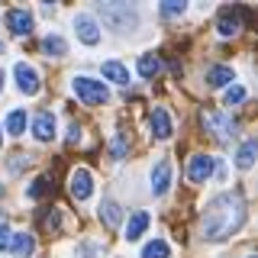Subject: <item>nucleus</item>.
I'll list each match as a JSON object with an SVG mask.
<instances>
[{"mask_svg": "<svg viewBox=\"0 0 258 258\" xmlns=\"http://www.w3.org/2000/svg\"><path fill=\"white\" fill-rule=\"evenodd\" d=\"M242 223H245V207H242V200L236 194H220L204 210V236L210 242H220L226 236H232Z\"/></svg>", "mask_w": 258, "mask_h": 258, "instance_id": "1", "label": "nucleus"}, {"mask_svg": "<svg viewBox=\"0 0 258 258\" xmlns=\"http://www.w3.org/2000/svg\"><path fill=\"white\" fill-rule=\"evenodd\" d=\"M71 91H75L78 100H84L87 107H103V103L110 100V91L103 81L97 78H87V75H78L75 81H71Z\"/></svg>", "mask_w": 258, "mask_h": 258, "instance_id": "2", "label": "nucleus"}, {"mask_svg": "<svg viewBox=\"0 0 258 258\" xmlns=\"http://www.w3.org/2000/svg\"><path fill=\"white\" fill-rule=\"evenodd\" d=\"M200 123H204V129L220 142L232 139V129H236V119H232L229 113H223V110H207L204 116H200Z\"/></svg>", "mask_w": 258, "mask_h": 258, "instance_id": "3", "label": "nucleus"}, {"mask_svg": "<svg viewBox=\"0 0 258 258\" xmlns=\"http://www.w3.org/2000/svg\"><path fill=\"white\" fill-rule=\"evenodd\" d=\"M13 75H16V87H20L26 97H36V94H39L42 81H39V71L32 68L29 61H16V64H13Z\"/></svg>", "mask_w": 258, "mask_h": 258, "instance_id": "4", "label": "nucleus"}, {"mask_svg": "<svg viewBox=\"0 0 258 258\" xmlns=\"http://www.w3.org/2000/svg\"><path fill=\"white\" fill-rule=\"evenodd\" d=\"M100 13H103V20H107L110 26H133V23L139 20V13L129 10L126 4H103Z\"/></svg>", "mask_w": 258, "mask_h": 258, "instance_id": "5", "label": "nucleus"}, {"mask_svg": "<svg viewBox=\"0 0 258 258\" xmlns=\"http://www.w3.org/2000/svg\"><path fill=\"white\" fill-rule=\"evenodd\" d=\"M68 190H71V197H75V200H87L94 194V177H91V171H87V168H75L71 177H68Z\"/></svg>", "mask_w": 258, "mask_h": 258, "instance_id": "6", "label": "nucleus"}, {"mask_svg": "<svg viewBox=\"0 0 258 258\" xmlns=\"http://www.w3.org/2000/svg\"><path fill=\"white\" fill-rule=\"evenodd\" d=\"M75 32H78V39L84 45H97V42H100V26H97V20L91 13H78L75 16Z\"/></svg>", "mask_w": 258, "mask_h": 258, "instance_id": "7", "label": "nucleus"}, {"mask_svg": "<svg viewBox=\"0 0 258 258\" xmlns=\"http://www.w3.org/2000/svg\"><path fill=\"white\" fill-rule=\"evenodd\" d=\"M171 161L168 158H161L155 168H152V194H155V197H165L168 194V187H171Z\"/></svg>", "mask_w": 258, "mask_h": 258, "instance_id": "8", "label": "nucleus"}, {"mask_svg": "<svg viewBox=\"0 0 258 258\" xmlns=\"http://www.w3.org/2000/svg\"><path fill=\"white\" fill-rule=\"evenodd\" d=\"M55 113L52 110H39L36 113V119H32V136H36L39 142H48V139H55Z\"/></svg>", "mask_w": 258, "mask_h": 258, "instance_id": "9", "label": "nucleus"}, {"mask_svg": "<svg viewBox=\"0 0 258 258\" xmlns=\"http://www.w3.org/2000/svg\"><path fill=\"white\" fill-rule=\"evenodd\" d=\"M213 165H216L213 155H194L190 165H187V177H190L194 184H204L207 177L213 174Z\"/></svg>", "mask_w": 258, "mask_h": 258, "instance_id": "10", "label": "nucleus"}, {"mask_svg": "<svg viewBox=\"0 0 258 258\" xmlns=\"http://www.w3.org/2000/svg\"><path fill=\"white\" fill-rule=\"evenodd\" d=\"M239 26H242V13L236 7H223L220 20H216V32H220V36H236Z\"/></svg>", "mask_w": 258, "mask_h": 258, "instance_id": "11", "label": "nucleus"}, {"mask_svg": "<svg viewBox=\"0 0 258 258\" xmlns=\"http://www.w3.org/2000/svg\"><path fill=\"white\" fill-rule=\"evenodd\" d=\"M7 26H10L13 36H29L32 32V13L29 10H7Z\"/></svg>", "mask_w": 258, "mask_h": 258, "instance_id": "12", "label": "nucleus"}, {"mask_svg": "<svg viewBox=\"0 0 258 258\" xmlns=\"http://www.w3.org/2000/svg\"><path fill=\"white\" fill-rule=\"evenodd\" d=\"M152 133H155V139H171L174 126H171V116H168L165 107H155V110H152Z\"/></svg>", "mask_w": 258, "mask_h": 258, "instance_id": "13", "label": "nucleus"}, {"mask_svg": "<svg viewBox=\"0 0 258 258\" xmlns=\"http://www.w3.org/2000/svg\"><path fill=\"white\" fill-rule=\"evenodd\" d=\"M10 252H13L16 258H29L32 252H36V239H32V232H13Z\"/></svg>", "mask_w": 258, "mask_h": 258, "instance_id": "14", "label": "nucleus"}, {"mask_svg": "<svg viewBox=\"0 0 258 258\" xmlns=\"http://www.w3.org/2000/svg\"><path fill=\"white\" fill-rule=\"evenodd\" d=\"M100 223L107 226V229H116V226L123 223V207H119L116 200H103L100 204Z\"/></svg>", "mask_w": 258, "mask_h": 258, "instance_id": "15", "label": "nucleus"}, {"mask_svg": "<svg viewBox=\"0 0 258 258\" xmlns=\"http://www.w3.org/2000/svg\"><path fill=\"white\" fill-rule=\"evenodd\" d=\"M149 223H152V216L145 213V210L133 213V216H129V223H126V239H129V242H136L145 229H149Z\"/></svg>", "mask_w": 258, "mask_h": 258, "instance_id": "16", "label": "nucleus"}, {"mask_svg": "<svg viewBox=\"0 0 258 258\" xmlns=\"http://www.w3.org/2000/svg\"><path fill=\"white\" fill-rule=\"evenodd\" d=\"M100 71H103L107 81H113V84H129V71H126V64H119V61H103Z\"/></svg>", "mask_w": 258, "mask_h": 258, "instance_id": "17", "label": "nucleus"}, {"mask_svg": "<svg viewBox=\"0 0 258 258\" xmlns=\"http://www.w3.org/2000/svg\"><path fill=\"white\" fill-rule=\"evenodd\" d=\"M229 81H236V71L226 68V64H216V68L207 71V84L210 87H223V84H229Z\"/></svg>", "mask_w": 258, "mask_h": 258, "instance_id": "18", "label": "nucleus"}, {"mask_svg": "<svg viewBox=\"0 0 258 258\" xmlns=\"http://www.w3.org/2000/svg\"><path fill=\"white\" fill-rule=\"evenodd\" d=\"M42 52L48 55V58H61V55L68 52V42H64L61 36H55V32H48V36L42 39Z\"/></svg>", "mask_w": 258, "mask_h": 258, "instance_id": "19", "label": "nucleus"}, {"mask_svg": "<svg viewBox=\"0 0 258 258\" xmlns=\"http://www.w3.org/2000/svg\"><path fill=\"white\" fill-rule=\"evenodd\" d=\"M255 149H258L255 139H245V142H242V149H239V155H236V165L242 168V171H248V168L255 165Z\"/></svg>", "mask_w": 258, "mask_h": 258, "instance_id": "20", "label": "nucleus"}, {"mask_svg": "<svg viewBox=\"0 0 258 258\" xmlns=\"http://www.w3.org/2000/svg\"><path fill=\"white\" fill-rule=\"evenodd\" d=\"M7 133L10 136H23L26 133V110H13L7 116Z\"/></svg>", "mask_w": 258, "mask_h": 258, "instance_id": "21", "label": "nucleus"}, {"mask_svg": "<svg viewBox=\"0 0 258 258\" xmlns=\"http://www.w3.org/2000/svg\"><path fill=\"white\" fill-rule=\"evenodd\" d=\"M168 255H171V248H168L165 239H152L149 245L142 248V258H168Z\"/></svg>", "mask_w": 258, "mask_h": 258, "instance_id": "22", "label": "nucleus"}, {"mask_svg": "<svg viewBox=\"0 0 258 258\" xmlns=\"http://www.w3.org/2000/svg\"><path fill=\"white\" fill-rule=\"evenodd\" d=\"M52 190V184H48V177H36V181L26 187V200H42L45 194Z\"/></svg>", "mask_w": 258, "mask_h": 258, "instance_id": "23", "label": "nucleus"}, {"mask_svg": "<svg viewBox=\"0 0 258 258\" xmlns=\"http://www.w3.org/2000/svg\"><path fill=\"white\" fill-rule=\"evenodd\" d=\"M158 71H161V61L155 58V55H142L139 58V75L142 78H155Z\"/></svg>", "mask_w": 258, "mask_h": 258, "instance_id": "24", "label": "nucleus"}, {"mask_svg": "<svg viewBox=\"0 0 258 258\" xmlns=\"http://www.w3.org/2000/svg\"><path fill=\"white\" fill-rule=\"evenodd\" d=\"M223 100H226V107H236V103H242V100H245V87H239V84H236V87H229Z\"/></svg>", "mask_w": 258, "mask_h": 258, "instance_id": "25", "label": "nucleus"}, {"mask_svg": "<svg viewBox=\"0 0 258 258\" xmlns=\"http://www.w3.org/2000/svg\"><path fill=\"white\" fill-rule=\"evenodd\" d=\"M184 13V4H177V0H168V4H161V16L165 20H174V16Z\"/></svg>", "mask_w": 258, "mask_h": 258, "instance_id": "26", "label": "nucleus"}, {"mask_svg": "<svg viewBox=\"0 0 258 258\" xmlns=\"http://www.w3.org/2000/svg\"><path fill=\"white\" fill-rule=\"evenodd\" d=\"M10 239H13V232L7 226H0V252H10Z\"/></svg>", "mask_w": 258, "mask_h": 258, "instance_id": "27", "label": "nucleus"}, {"mask_svg": "<svg viewBox=\"0 0 258 258\" xmlns=\"http://www.w3.org/2000/svg\"><path fill=\"white\" fill-rule=\"evenodd\" d=\"M126 155V142H123V136H116L113 139V158H123Z\"/></svg>", "mask_w": 258, "mask_h": 258, "instance_id": "28", "label": "nucleus"}, {"mask_svg": "<svg viewBox=\"0 0 258 258\" xmlns=\"http://www.w3.org/2000/svg\"><path fill=\"white\" fill-rule=\"evenodd\" d=\"M42 223H45V229H58V210H52V213H48Z\"/></svg>", "mask_w": 258, "mask_h": 258, "instance_id": "29", "label": "nucleus"}, {"mask_svg": "<svg viewBox=\"0 0 258 258\" xmlns=\"http://www.w3.org/2000/svg\"><path fill=\"white\" fill-rule=\"evenodd\" d=\"M23 165H29V158H26V155H13V161H10V171H20Z\"/></svg>", "mask_w": 258, "mask_h": 258, "instance_id": "30", "label": "nucleus"}, {"mask_svg": "<svg viewBox=\"0 0 258 258\" xmlns=\"http://www.w3.org/2000/svg\"><path fill=\"white\" fill-rule=\"evenodd\" d=\"M4 81H7V75H4V68H0V94H4Z\"/></svg>", "mask_w": 258, "mask_h": 258, "instance_id": "31", "label": "nucleus"}, {"mask_svg": "<svg viewBox=\"0 0 258 258\" xmlns=\"http://www.w3.org/2000/svg\"><path fill=\"white\" fill-rule=\"evenodd\" d=\"M4 48H7V45H4V42H0V55H4Z\"/></svg>", "mask_w": 258, "mask_h": 258, "instance_id": "32", "label": "nucleus"}, {"mask_svg": "<svg viewBox=\"0 0 258 258\" xmlns=\"http://www.w3.org/2000/svg\"><path fill=\"white\" fill-rule=\"evenodd\" d=\"M0 194H4V184H0Z\"/></svg>", "mask_w": 258, "mask_h": 258, "instance_id": "33", "label": "nucleus"}, {"mask_svg": "<svg viewBox=\"0 0 258 258\" xmlns=\"http://www.w3.org/2000/svg\"><path fill=\"white\" fill-rule=\"evenodd\" d=\"M248 258H255V255H248Z\"/></svg>", "mask_w": 258, "mask_h": 258, "instance_id": "34", "label": "nucleus"}]
</instances>
